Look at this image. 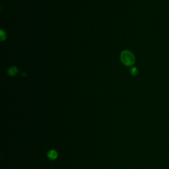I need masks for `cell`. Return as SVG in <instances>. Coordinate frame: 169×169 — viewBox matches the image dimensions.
<instances>
[{
	"label": "cell",
	"mask_w": 169,
	"mask_h": 169,
	"mask_svg": "<svg viewBox=\"0 0 169 169\" xmlns=\"http://www.w3.org/2000/svg\"><path fill=\"white\" fill-rule=\"evenodd\" d=\"M8 74L10 76H14L15 74H17V72H18V69L17 67H12V68H10L8 71Z\"/></svg>",
	"instance_id": "3"
},
{
	"label": "cell",
	"mask_w": 169,
	"mask_h": 169,
	"mask_svg": "<svg viewBox=\"0 0 169 169\" xmlns=\"http://www.w3.org/2000/svg\"><path fill=\"white\" fill-rule=\"evenodd\" d=\"M48 157L50 160H55L58 156V153L54 149H52L48 152Z\"/></svg>",
	"instance_id": "2"
},
{
	"label": "cell",
	"mask_w": 169,
	"mask_h": 169,
	"mask_svg": "<svg viewBox=\"0 0 169 169\" xmlns=\"http://www.w3.org/2000/svg\"><path fill=\"white\" fill-rule=\"evenodd\" d=\"M120 60L126 66H131L134 65L136 61L134 54L130 50H124L121 53Z\"/></svg>",
	"instance_id": "1"
},
{
	"label": "cell",
	"mask_w": 169,
	"mask_h": 169,
	"mask_svg": "<svg viewBox=\"0 0 169 169\" xmlns=\"http://www.w3.org/2000/svg\"><path fill=\"white\" fill-rule=\"evenodd\" d=\"M130 73L132 75L136 76L137 74V69L136 67H133L130 69Z\"/></svg>",
	"instance_id": "4"
},
{
	"label": "cell",
	"mask_w": 169,
	"mask_h": 169,
	"mask_svg": "<svg viewBox=\"0 0 169 169\" xmlns=\"http://www.w3.org/2000/svg\"><path fill=\"white\" fill-rule=\"evenodd\" d=\"M6 38V33H5L3 30H1V40L2 41H3Z\"/></svg>",
	"instance_id": "5"
}]
</instances>
